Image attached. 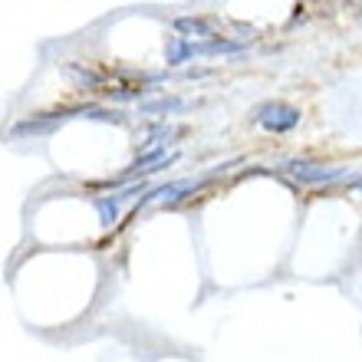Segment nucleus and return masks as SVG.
<instances>
[{
  "instance_id": "1",
  "label": "nucleus",
  "mask_w": 362,
  "mask_h": 362,
  "mask_svg": "<svg viewBox=\"0 0 362 362\" xmlns=\"http://www.w3.org/2000/svg\"><path fill=\"white\" fill-rule=\"evenodd\" d=\"M300 119H303V112L290 103H264V105L254 109V122H257L260 129L274 132V135L293 132L296 125H300Z\"/></svg>"
},
{
  "instance_id": "2",
  "label": "nucleus",
  "mask_w": 362,
  "mask_h": 362,
  "mask_svg": "<svg viewBox=\"0 0 362 362\" xmlns=\"http://www.w3.org/2000/svg\"><path fill=\"white\" fill-rule=\"evenodd\" d=\"M284 172H290L300 185H329V181L343 178L346 168H329V165H320V162H290L284 165Z\"/></svg>"
},
{
  "instance_id": "3",
  "label": "nucleus",
  "mask_w": 362,
  "mask_h": 362,
  "mask_svg": "<svg viewBox=\"0 0 362 362\" xmlns=\"http://www.w3.org/2000/svg\"><path fill=\"white\" fill-rule=\"evenodd\" d=\"M194 99H178V95H162V99H152V103H142L139 112L142 115H181V112H191L194 109Z\"/></svg>"
},
{
  "instance_id": "4",
  "label": "nucleus",
  "mask_w": 362,
  "mask_h": 362,
  "mask_svg": "<svg viewBox=\"0 0 362 362\" xmlns=\"http://www.w3.org/2000/svg\"><path fill=\"white\" fill-rule=\"evenodd\" d=\"M244 49V43H238V40H221V37H204L194 43V57H234V53H240Z\"/></svg>"
},
{
  "instance_id": "5",
  "label": "nucleus",
  "mask_w": 362,
  "mask_h": 362,
  "mask_svg": "<svg viewBox=\"0 0 362 362\" xmlns=\"http://www.w3.org/2000/svg\"><path fill=\"white\" fill-rule=\"evenodd\" d=\"M191 57H194V43H191L185 33H181V37H168V43H165V63H168V66H181V63H188Z\"/></svg>"
},
{
  "instance_id": "6",
  "label": "nucleus",
  "mask_w": 362,
  "mask_h": 362,
  "mask_svg": "<svg viewBox=\"0 0 362 362\" xmlns=\"http://www.w3.org/2000/svg\"><path fill=\"white\" fill-rule=\"evenodd\" d=\"M95 211H99L103 228H112L115 221H119V211H122V198L119 194H99L95 198Z\"/></svg>"
},
{
  "instance_id": "7",
  "label": "nucleus",
  "mask_w": 362,
  "mask_h": 362,
  "mask_svg": "<svg viewBox=\"0 0 362 362\" xmlns=\"http://www.w3.org/2000/svg\"><path fill=\"white\" fill-rule=\"evenodd\" d=\"M175 30L185 33V37H201V40L211 37V23L201 17H178L175 20Z\"/></svg>"
},
{
  "instance_id": "8",
  "label": "nucleus",
  "mask_w": 362,
  "mask_h": 362,
  "mask_svg": "<svg viewBox=\"0 0 362 362\" xmlns=\"http://www.w3.org/2000/svg\"><path fill=\"white\" fill-rule=\"evenodd\" d=\"M175 135H178V129H175V125H155L152 132L145 135V142H142V145H152V142H165V145H168V142L175 139Z\"/></svg>"
},
{
  "instance_id": "9",
  "label": "nucleus",
  "mask_w": 362,
  "mask_h": 362,
  "mask_svg": "<svg viewBox=\"0 0 362 362\" xmlns=\"http://www.w3.org/2000/svg\"><path fill=\"white\" fill-rule=\"evenodd\" d=\"M349 185H353V188H356V191H359V194H362V175H359V178H353V181H349Z\"/></svg>"
}]
</instances>
